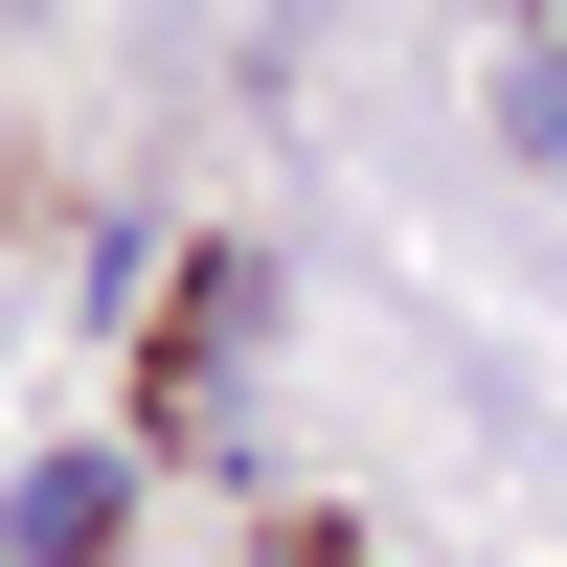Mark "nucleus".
<instances>
[{
  "mask_svg": "<svg viewBox=\"0 0 567 567\" xmlns=\"http://www.w3.org/2000/svg\"><path fill=\"white\" fill-rule=\"evenodd\" d=\"M91 523H114V477H91V454H45V477H23V567H91Z\"/></svg>",
  "mask_w": 567,
  "mask_h": 567,
  "instance_id": "nucleus-1",
  "label": "nucleus"
}]
</instances>
